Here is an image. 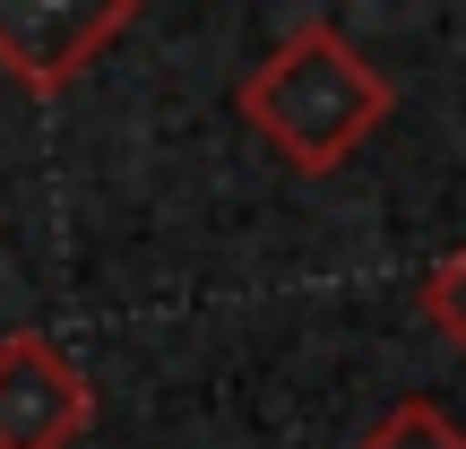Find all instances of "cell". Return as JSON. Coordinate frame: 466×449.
<instances>
[{
  "label": "cell",
  "instance_id": "cell-1",
  "mask_svg": "<svg viewBox=\"0 0 466 449\" xmlns=\"http://www.w3.org/2000/svg\"><path fill=\"white\" fill-rule=\"evenodd\" d=\"M233 104L285 173H337L363 138H380V121L398 113V87L329 17H294L285 44L233 87Z\"/></svg>",
  "mask_w": 466,
  "mask_h": 449
},
{
  "label": "cell",
  "instance_id": "cell-2",
  "mask_svg": "<svg viewBox=\"0 0 466 449\" xmlns=\"http://www.w3.org/2000/svg\"><path fill=\"white\" fill-rule=\"evenodd\" d=\"M138 26V0H0V78L52 104Z\"/></svg>",
  "mask_w": 466,
  "mask_h": 449
},
{
  "label": "cell",
  "instance_id": "cell-3",
  "mask_svg": "<svg viewBox=\"0 0 466 449\" xmlns=\"http://www.w3.org/2000/svg\"><path fill=\"white\" fill-rule=\"evenodd\" d=\"M96 423V381L44 329L0 337V449H69Z\"/></svg>",
  "mask_w": 466,
  "mask_h": 449
},
{
  "label": "cell",
  "instance_id": "cell-4",
  "mask_svg": "<svg viewBox=\"0 0 466 449\" xmlns=\"http://www.w3.org/2000/svg\"><path fill=\"white\" fill-rule=\"evenodd\" d=\"M354 449H466V423H458L441 398H398Z\"/></svg>",
  "mask_w": 466,
  "mask_h": 449
},
{
  "label": "cell",
  "instance_id": "cell-5",
  "mask_svg": "<svg viewBox=\"0 0 466 449\" xmlns=\"http://www.w3.org/2000/svg\"><path fill=\"white\" fill-rule=\"evenodd\" d=\"M415 302H423V329H441L466 354V242H450L432 268H423V294Z\"/></svg>",
  "mask_w": 466,
  "mask_h": 449
}]
</instances>
